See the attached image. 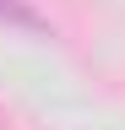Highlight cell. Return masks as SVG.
<instances>
[{
    "mask_svg": "<svg viewBox=\"0 0 125 130\" xmlns=\"http://www.w3.org/2000/svg\"><path fill=\"white\" fill-rule=\"evenodd\" d=\"M0 22L17 27V32H33V38H49V22H44L27 0H0Z\"/></svg>",
    "mask_w": 125,
    "mask_h": 130,
    "instance_id": "6da1fadb",
    "label": "cell"
}]
</instances>
